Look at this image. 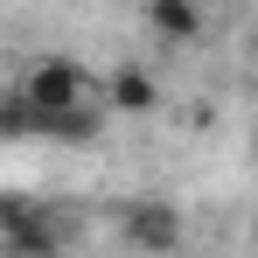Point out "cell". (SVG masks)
Segmentation results:
<instances>
[{
    "instance_id": "cell-5",
    "label": "cell",
    "mask_w": 258,
    "mask_h": 258,
    "mask_svg": "<svg viewBox=\"0 0 258 258\" xmlns=\"http://www.w3.org/2000/svg\"><path fill=\"white\" fill-rule=\"evenodd\" d=\"M147 28L161 42H196L203 35V7L196 0H147Z\"/></svg>"
},
{
    "instance_id": "cell-1",
    "label": "cell",
    "mask_w": 258,
    "mask_h": 258,
    "mask_svg": "<svg viewBox=\"0 0 258 258\" xmlns=\"http://www.w3.org/2000/svg\"><path fill=\"white\" fill-rule=\"evenodd\" d=\"M56 251H63V230H56L49 203L7 188L0 196V258H56Z\"/></svg>"
},
{
    "instance_id": "cell-6",
    "label": "cell",
    "mask_w": 258,
    "mask_h": 258,
    "mask_svg": "<svg viewBox=\"0 0 258 258\" xmlns=\"http://www.w3.org/2000/svg\"><path fill=\"white\" fill-rule=\"evenodd\" d=\"M0 140H42V105L28 91H0Z\"/></svg>"
},
{
    "instance_id": "cell-8",
    "label": "cell",
    "mask_w": 258,
    "mask_h": 258,
    "mask_svg": "<svg viewBox=\"0 0 258 258\" xmlns=\"http://www.w3.org/2000/svg\"><path fill=\"white\" fill-rule=\"evenodd\" d=\"M251 237H258V223H251Z\"/></svg>"
},
{
    "instance_id": "cell-3",
    "label": "cell",
    "mask_w": 258,
    "mask_h": 258,
    "mask_svg": "<svg viewBox=\"0 0 258 258\" xmlns=\"http://www.w3.org/2000/svg\"><path fill=\"white\" fill-rule=\"evenodd\" d=\"M21 91H28L42 112H70V105H91V98H98V84H91L70 56H42V63L21 77Z\"/></svg>"
},
{
    "instance_id": "cell-7",
    "label": "cell",
    "mask_w": 258,
    "mask_h": 258,
    "mask_svg": "<svg viewBox=\"0 0 258 258\" xmlns=\"http://www.w3.org/2000/svg\"><path fill=\"white\" fill-rule=\"evenodd\" d=\"M251 147H258V133H251Z\"/></svg>"
},
{
    "instance_id": "cell-4",
    "label": "cell",
    "mask_w": 258,
    "mask_h": 258,
    "mask_svg": "<svg viewBox=\"0 0 258 258\" xmlns=\"http://www.w3.org/2000/svg\"><path fill=\"white\" fill-rule=\"evenodd\" d=\"M98 91H105V112H126V119H147V112L161 105V84H154V70H140V63L112 70Z\"/></svg>"
},
{
    "instance_id": "cell-2",
    "label": "cell",
    "mask_w": 258,
    "mask_h": 258,
    "mask_svg": "<svg viewBox=\"0 0 258 258\" xmlns=\"http://www.w3.org/2000/svg\"><path fill=\"white\" fill-rule=\"evenodd\" d=\"M119 237H126L140 258H174L181 251V210H174V203H154V196H147V203H126V210H119Z\"/></svg>"
}]
</instances>
